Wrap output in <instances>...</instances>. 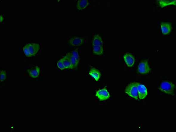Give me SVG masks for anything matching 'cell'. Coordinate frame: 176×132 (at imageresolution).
Instances as JSON below:
<instances>
[{
  "instance_id": "1",
  "label": "cell",
  "mask_w": 176,
  "mask_h": 132,
  "mask_svg": "<svg viewBox=\"0 0 176 132\" xmlns=\"http://www.w3.org/2000/svg\"><path fill=\"white\" fill-rule=\"evenodd\" d=\"M176 86L170 81H163L160 84L159 89L161 91L168 95H174V91Z\"/></svg>"
},
{
  "instance_id": "2",
  "label": "cell",
  "mask_w": 176,
  "mask_h": 132,
  "mask_svg": "<svg viewBox=\"0 0 176 132\" xmlns=\"http://www.w3.org/2000/svg\"><path fill=\"white\" fill-rule=\"evenodd\" d=\"M139 83L137 82H131L129 83L125 89V92L129 96L138 100V86Z\"/></svg>"
},
{
  "instance_id": "3",
  "label": "cell",
  "mask_w": 176,
  "mask_h": 132,
  "mask_svg": "<svg viewBox=\"0 0 176 132\" xmlns=\"http://www.w3.org/2000/svg\"><path fill=\"white\" fill-rule=\"evenodd\" d=\"M151 68L146 60H142L138 66V71L140 74L146 75L151 72Z\"/></svg>"
},
{
  "instance_id": "4",
  "label": "cell",
  "mask_w": 176,
  "mask_h": 132,
  "mask_svg": "<svg viewBox=\"0 0 176 132\" xmlns=\"http://www.w3.org/2000/svg\"><path fill=\"white\" fill-rule=\"evenodd\" d=\"M96 96L99 100H106L110 98V94L106 89H104L98 90L96 93Z\"/></svg>"
},
{
  "instance_id": "5",
  "label": "cell",
  "mask_w": 176,
  "mask_h": 132,
  "mask_svg": "<svg viewBox=\"0 0 176 132\" xmlns=\"http://www.w3.org/2000/svg\"><path fill=\"white\" fill-rule=\"evenodd\" d=\"M172 29V24L169 22L161 23V32L163 35H168L171 32Z\"/></svg>"
},
{
  "instance_id": "6",
  "label": "cell",
  "mask_w": 176,
  "mask_h": 132,
  "mask_svg": "<svg viewBox=\"0 0 176 132\" xmlns=\"http://www.w3.org/2000/svg\"><path fill=\"white\" fill-rule=\"evenodd\" d=\"M84 39L81 37L75 36L70 38L69 42L70 45L77 46L82 45L84 43Z\"/></svg>"
},
{
  "instance_id": "7",
  "label": "cell",
  "mask_w": 176,
  "mask_h": 132,
  "mask_svg": "<svg viewBox=\"0 0 176 132\" xmlns=\"http://www.w3.org/2000/svg\"><path fill=\"white\" fill-rule=\"evenodd\" d=\"M124 59L126 65L129 67H132L135 63V58L130 53H126L124 55Z\"/></svg>"
},
{
  "instance_id": "8",
  "label": "cell",
  "mask_w": 176,
  "mask_h": 132,
  "mask_svg": "<svg viewBox=\"0 0 176 132\" xmlns=\"http://www.w3.org/2000/svg\"><path fill=\"white\" fill-rule=\"evenodd\" d=\"M138 97L140 99L145 98L147 95V91L146 87L143 84H139L138 86Z\"/></svg>"
},
{
  "instance_id": "9",
  "label": "cell",
  "mask_w": 176,
  "mask_h": 132,
  "mask_svg": "<svg viewBox=\"0 0 176 132\" xmlns=\"http://www.w3.org/2000/svg\"><path fill=\"white\" fill-rule=\"evenodd\" d=\"M29 76L32 78H36L39 76L40 73V68L38 66H36L27 70Z\"/></svg>"
},
{
  "instance_id": "10",
  "label": "cell",
  "mask_w": 176,
  "mask_h": 132,
  "mask_svg": "<svg viewBox=\"0 0 176 132\" xmlns=\"http://www.w3.org/2000/svg\"><path fill=\"white\" fill-rule=\"evenodd\" d=\"M27 45L32 56H35L36 55L40 49L39 44L29 43L27 44Z\"/></svg>"
},
{
  "instance_id": "11",
  "label": "cell",
  "mask_w": 176,
  "mask_h": 132,
  "mask_svg": "<svg viewBox=\"0 0 176 132\" xmlns=\"http://www.w3.org/2000/svg\"><path fill=\"white\" fill-rule=\"evenodd\" d=\"M93 46H103L104 45V41L102 36L99 34L94 35L92 41Z\"/></svg>"
},
{
  "instance_id": "12",
  "label": "cell",
  "mask_w": 176,
  "mask_h": 132,
  "mask_svg": "<svg viewBox=\"0 0 176 132\" xmlns=\"http://www.w3.org/2000/svg\"><path fill=\"white\" fill-rule=\"evenodd\" d=\"M89 74L91 77H92L96 81H98L100 79L101 76V73L100 71L95 68H92L90 69L89 72Z\"/></svg>"
},
{
  "instance_id": "13",
  "label": "cell",
  "mask_w": 176,
  "mask_h": 132,
  "mask_svg": "<svg viewBox=\"0 0 176 132\" xmlns=\"http://www.w3.org/2000/svg\"><path fill=\"white\" fill-rule=\"evenodd\" d=\"M89 2L87 1H78L76 3V8L79 10H85L89 6Z\"/></svg>"
},
{
  "instance_id": "14",
  "label": "cell",
  "mask_w": 176,
  "mask_h": 132,
  "mask_svg": "<svg viewBox=\"0 0 176 132\" xmlns=\"http://www.w3.org/2000/svg\"><path fill=\"white\" fill-rule=\"evenodd\" d=\"M158 5L161 8L166 7L169 5H176L175 1H158Z\"/></svg>"
},
{
  "instance_id": "15",
  "label": "cell",
  "mask_w": 176,
  "mask_h": 132,
  "mask_svg": "<svg viewBox=\"0 0 176 132\" xmlns=\"http://www.w3.org/2000/svg\"><path fill=\"white\" fill-rule=\"evenodd\" d=\"M93 53L98 56H102L104 54V48L103 46H93Z\"/></svg>"
},
{
  "instance_id": "16",
  "label": "cell",
  "mask_w": 176,
  "mask_h": 132,
  "mask_svg": "<svg viewBox=\"0 0 176 132\" xmlns=\"http://www.w3.org/2000/svg\"><path fill=\"white\" fill-rule=\"evenodd\" d=\"M63 61L64 63V66H65L66 69H73L72 65L70 61V59L68 58V57L66 55L62 58Z\"/></svg>"
},
{
  "instance_id": "17",
  "label": "cell",
  "mask_w": 176,
  "mask_h": 132,
  "mask_svg": "<svg viewBox=\"0 0 176 132\" xmlns=\"http://www.w3.org/2000/svg\"><path fill=\"white\" fill-rule=\"evenodd\" d=\"M66 56L68 57V58L70 59V61L73 67V68L76 67L79 65V62L74 57L72 56L71 55L70 53H69L68 54H66Z\"/></svg>"
},
{
  "instance_id": "18",
  "label": "cell",
  "mask_w": 176,
  "mask_h": 132,
  "mask_svg": "<svg viewBox=\"0 0 176 132\" xmlns=\"http://www.w3.org/2000/svg\"><path fill=\"white\" fill-rule=\"evenodd\" d=\"M57 66H58V67L61 70L66 69V68H65V66H64V63L63 61L62 58H61L58 61V63H57Z\"/></svg>"
},
{
  "instance_id": "19",
  "label": "cell",
  "mask_w": 176,
  "mask_h": 132,
  "mask_svg": "<svg viewBox=\"0 0 176 132\" xmlns=\"http://www.w3.org/2000/svg\"><path fill=\"white\" fill-rule=\"evenodd\" d=\"M23 51H24V53L26 56L28 57H30L32 56L31 53H30V51H29V49H28V47H27V44L23 48Z\"/></svg>"
},
{
  "instance_id": "20",
  "label": "cell",
  "mask_w": 176,
  "mask_h": 132,
  "mask_svg": "<svg viewBox=\"0 0 176 132\" xmlns=\"http://www.w3.org/2000/svg\"><path fill=\"white\" fill-rule=\"evenodd\" d=\"M71 55L73 56L76 59V60L79 62L80 60V55H79V54H78V52L76 50H75V51H73L72 52H70Z\"/></svg>"
},
{
  "instance_id": "21",
  "label": "cell",
  "mask_w": 176,
  "mask_h": 132,
  "mask_svg": "<svg viewBox=\"0 0 176 132\" xmlns=\"http://www.w3.org/2000/svg\"><path fill=\"white\" fill-rule=\"evenodd\" d=\"M1 82H2L6 79V71L5 70H1Z\"/></svg>"
},
{
  "instance_id": "22",
  "label": "cell",
  "mask_w": 176,
  "mask_h": 132,
  "mask_svg": "<svg viewBox=\"0 0 176 132\" xmlns=\"http://www.w3.org/2000/svg\"><path fill=\"white\" fill-rule=\"evenodd\" d=\"M1 23H2V22H3L4 20V18L3 16L2 15H1Z\"/></svg>"
}]
</instances>
